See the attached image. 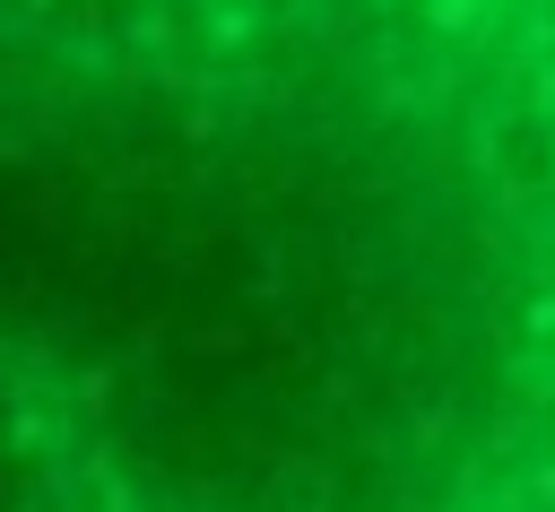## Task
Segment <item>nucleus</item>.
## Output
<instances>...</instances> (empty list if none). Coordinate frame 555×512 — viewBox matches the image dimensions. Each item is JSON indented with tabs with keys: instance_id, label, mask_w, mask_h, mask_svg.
I'll use <instances>...</instances> for the list:
<instances>
[{
	"instance_id": "1",
	"label": "nucleus",
	"mask_w": 555,
	"mask_h": 512,
	"mask_svg": "<svg viewBox=\"0 0 555 512\" xmlns=\"http://www.w3.org/2000/svg\"><path fill=\"white\" fill-rule=\"evenodd\" d=\"M434 113L555 382V0H330Z\"/></svg>"
}]
</instances>
